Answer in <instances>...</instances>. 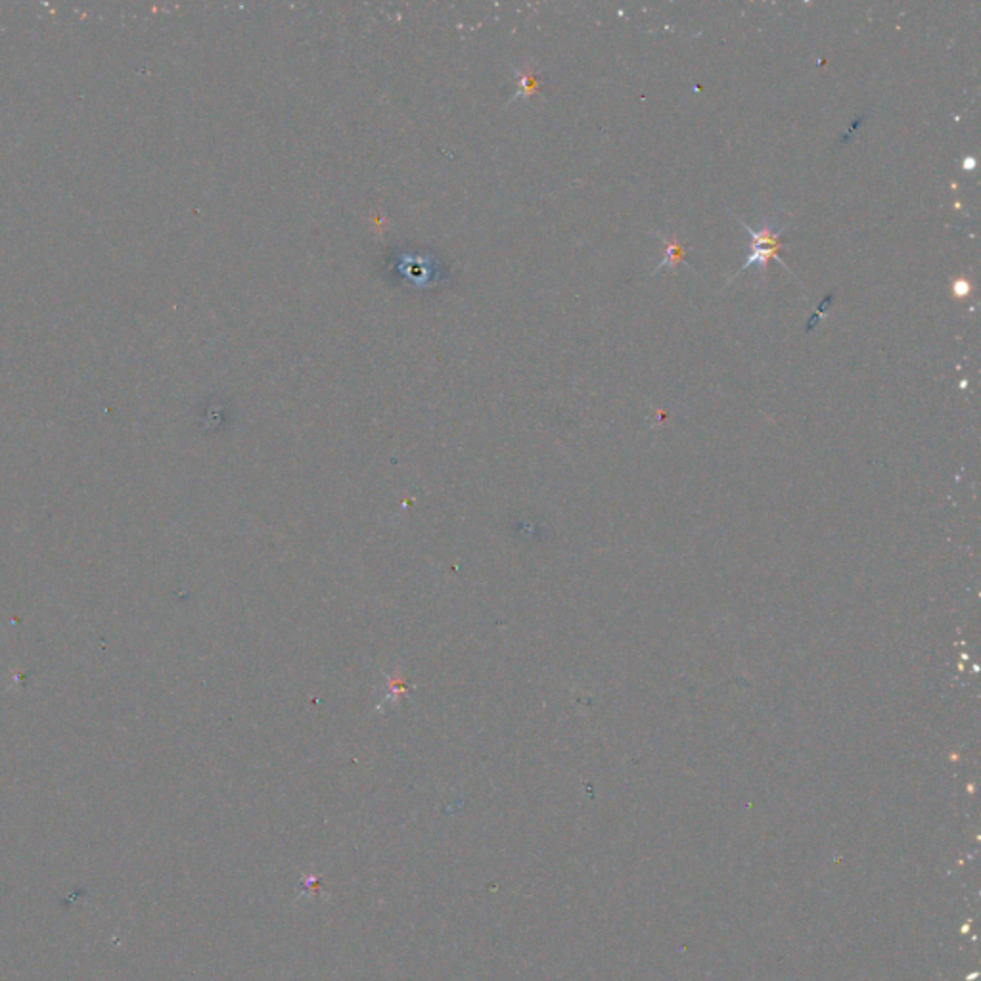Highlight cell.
<instances>
[{
  "label": "cell",
  "mask_w": 981,
  "mask_h": 981,
  "mask_svg": "<svg viewBox=\"0 0 981 981\" xmlns=\"http://www.w3.org/2000/svg\"><path fill=\"white\" fill-rule=\"evenodd\" d=\"M734 217H736V215H734ZM736 219H738V223H740V225L746 229V232H748V236H750V246H748V259H746L744 267H742L738 273L732 276L731 280H729V284L734 282V278H736V276H740V274L744 273V271H748V269H752V267L757 269L759 280H765V274H767V263H769V259H771V257H775L776 261H778V265H782L786 271H790V269H788V265L784 263L782 255H780V238H782V234L786 232L788 227H782V225H780L778 211H775V213H773V215H769V217H765V219L761 221V227H759V229H752V227H748V225H746V223H744L740 217H736Z\"/></svg>",
  "instance_id": "6da1fadb"
},
{
  "label": "cell",
  "mask_w": 981,
  "mask_h": 981,
  "mask_svg": "<svg viewBox=\"0 0 981 981\" xmlns=\"http://www.w3.org/2000/svg\"><path fill=\"white\" fill-rule=\"evenodd\" d=\"M393 265H395V278L403 280L405 284L409 286H416V288H428V286H434V284H439V280L445 278V273L439 265V261H435L434 257H424L420 253H401L393 259Z\"/></svg>",
  "instance_id": "7a4b0ae2"
},
{
  "label": "cell",
  "mask_w": 981,
  "mask_h": 981,
  "mask_svg": "<svg viewBox=\"0 0 981 981\" xmlns=\"http://www.w3.org/2000/svg\"><path fill=\"white\" fill-rule=\"evenodd\" d=\"M656 236L662 240L663 246H665V257H663L662 263L656 267V271H654L652 274L660 273V271L665 269V267L677 269V265H679V263H683V259H685L686 250L685 246H683V242H681V238L675 234L671 240H667L665 236L658 234V232H656Z\"/></svg>",
  "instance_id": "3957f363"
},
{
  "label": "cell",
  "mask_w": 981,
  "mask_h": 981,
  "mask_svg": "<svg viewBox=\"0 0 981 981\" xmlns=\"http://www.w3.org/2000/svg\"><path fill=\"white\" fill-rule=\"evenodd\" d=\"M953 292H955V296H968L970 294V282L966 278H959L953 284Z\"/></svg>",
  "instance_id": "277c9868"
},
{
  "label": "cell",
  "mask_w": 981,
  "mask_h": 981,
  "mask_svg": "<svg viewBox=\"0 0 981 981\" xmlns=\"http://www.w3.org/2000/svg\"><path fill=\"white\" fill-rule=\"evenodd\" d=\"M966 165H968V167H974V165H976V161L968 158V160H964V167H966Z\"/></svg>",
  "instance_id": "5b68a950"
}]
</instances>
